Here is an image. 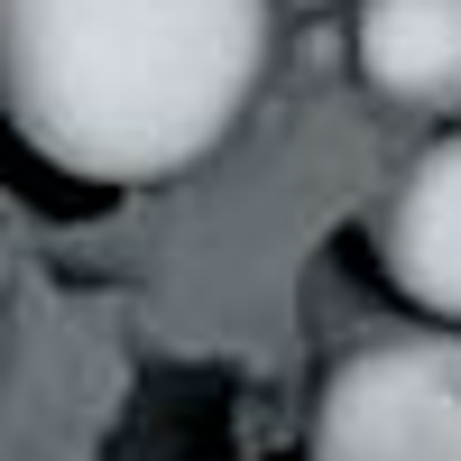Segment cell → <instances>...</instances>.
<instances>
[{"label": "cell", "mask_w": 461, "mask_h": 461, "mask_svg": "<svg viewBox=\"0 0 461 461\" xmlns=\"http://www.w3.org/2000/svg\"><path fill=\"white\" fill-rule=\"evenodd\" d=\"M267 0H0V111L65 176L167 185L240 130Z\"/></svg>", "instance_id": "6da1fadb"}, {"label": "cell", "mask_w": 461, "mask_h": 461, "mask_svg": "<svg viewBox=\"0 0 461 461\" xmlns=\"http://www.w3.org/2000/svg\"><path fill=\"white\" fill-rule=\"evenodd\" d=\"M304 461H461V332L360 341L314 397Z\"/></svg>", "instance_id": "7a4b0ae2"}, {"label": "cell", "mask_w": 461, "mask_h": 461, "mask_svg": "<svg viewBox=\"0 0 461 461\" xmlns=\"http://www.w3.org/2000/svg\"><path fill=\"white\" fill-rule=\"evenodd\" d=\"M378 267H388V286L406 304L461 323V130L434 139L397 176L388 212H378Z\"/></svg>", "instance_id": "3957f363"}, {"label": "cell", "mask_w": 461, "mask_h": 461, "mask_svg": "<svg viewBox=\"0 0 461 461\" xmlns=\"http://www.w3.org/2000/svg\"><path fill=\"white\" fill-rule=\"evenodd\" d=\"M360 74L406 111H461V0H360Z\"/></svg>", "instance_id": "277c9868"}]
</instances>
